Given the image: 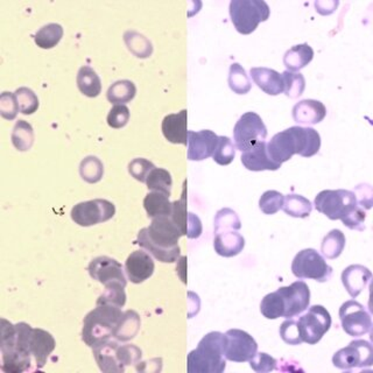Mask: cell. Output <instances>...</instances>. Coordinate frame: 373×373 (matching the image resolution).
<instances>
[{"label": "cell", "mask_w": 373, "mask_h": 373, "mask_svg": "<svg viewBox=\"0 0 373 373\" xmlns=\"http://www.w3.org/2000/svg\"><path fill=\"white\" fill-rule=\"evenodd\" d=\"M122 316V308L111 304H97L83 321V342L88 347L95 348L111 340Z\"/></svg>", "instance_id": "obj_5"}, {"label": "cell", "mask_w": 373, "mask_h": 373, "mask_svg": "<svg viewBox=\"0 0 373 373\" xmlns=\"http://www.w3.org/2000/svg\"><path fill=\"white\" fill-rule=\"evenodd\" d=\"M171 218L174 224L180 229L182 235L187 236L188 232L189 212L187 210V181L183 182V190L178 201L172 202Z\"/></svg>", "instance_id": "obj_37"}, {"label": "cell", "mask_w": 373, "mask_h": 373, "mask_svg": "<svg viewBox=\"0 0 373 373\" xmlns=\"http://www.w3.org/2000/svg\"><path fill=\"white\" fill-rule=\"evenodd\" d=\"M282 210L292 217L306 218L311 215L313 205L308 198L304 196L291 194V195L285 196Z\"/></svg>", "instance_id": "obj_36"}, {"label": "cell", "mask_w": 373, "mask_h": 373, "mask_svg": "<svg viewBox=\"0 0 373 373\" xmlns=\"http://www.w3.org/2000/svg\"><path fill=\"white\" fill-rule=\"evenodd\" d=\"M126 45L129 46V50L133 54H136L137 57H149L152 54V45L149 40L142 37L140 34L134 32H127L125 34Z\"/></svg>", "instance_id": "obj_44"}, {"label": "cell", "mask_w": 373, "mask_h": 373, "mask_svg": "<svg viewBox=\"0 0 373 373\" xmlns=\"http://www.w3.org/2000/svg\"><path fill=\"white\" fill-rule=\"evenodd\" d=\"M277 360L265 352H260V354L257 352V355L250 360V367L252 370L258 373L271 372L277 369Z\"/></svg>", "instance_id": "obj_53"}, {"label": "cell", "mask_w": 373, "mask_h": 373, "mask_svg": "<svg viewBox=\"0 0 373 373\" xmlns=\"http://www.w3.org/2000/svg\"><path fill=\"white\" fill-rule=\"evenodd\" d=\"M118 340H109L104 343L99 344L97 347L93 348V358L98 364L99 369L103 372H124L125 367H122L119 357Z\"/></svg>", "instance_id": "obj_19"}, {"label": "cell", "mask_w": 373, "mask_h": 373, "mask_svg": "<svg viewBox=\"0 0 373 373\" xmlns=\"http://www.w3.org/2000/svg\"><path fill=\"white\" fill-rule=\"evenodd\" d=\"M130 120V110L126 105H115L108 115V124L113 129H122Z\"/></svg>", "instance_id": "obj_50"}, {"label": "cell", "mask_w": 373, "mask_h": 373, "mask_svg": "<svg viewBox=\"0 0 373 373\" xmlns=\"http://www.w3.org/2000/svg\"><path fill=\"white\" fill-rule=\"evenodd\" d=\"M119 357L122 367L126 369L130 365H137L142 360V351L134 344H125L119 348Z\"/></svg>", "instance_id": "obj_52"}, {"label": "cell", "mask_w": 373, "mask_h": 373, "mask_svg": "<svg viewBox=\"0 0 373 373\" xmlns=\"http://www.w3.org/2000/svg\"><path fill=\"white\" fill-rule=\"evenodd\" d=\"M55 348H57V342L52 334L43 329L33 328L30 334V349L38 370L46 365L47 360L55 350Z\"/></svg>", "instance_id": "obj_20"}, {"label": "cell", "mask_w": 373, "mask_h": 373, "mask_svg": "<svg viewBox=\"0 0 373 373\" xmlns=\"http://www.w3.org/2000/svg\"><path fill=\"white\" fill-rule=\"evenodd\" d=\"M372 280V273L362 265H350L342 273V284L351 297H357Z\"/></svg>", "instance_id": "obj_24"}, {"label": "cell", "mask_w": 373, "mask_h": 373, "mask_svg": "<svg viewBox=\"0 0 373 373\" xmlns=\"http://www.w3.org/2000/svg\"><path fill=\"white\" fill-rule=\"evenodd\" d=\"M16 97H17L18 105H19V111L23 115H33L37 113L39 109V98L34 93L33 90L26 86L19 88L16 91Z\"/></svg>", "instance_id": "obj_41"}, {"label": "cell", "mask_w": 373, "mask_h": 373, "mask_svg": "<svg viewBox=\"0 0 373 373\" xmlns=\"http://www.w3.org/2000/svg\"><path fill=\"white\" fill-rule=\"evenodd\" d=\"M345 236L340 230H331L322 241L321 252L327 259H336L340 257L345 248Z\"/></svg>", "instance_id": "obj_35"}, {"label": "cell", "mask_w": 373, "mask_h": 373, "mask_svg": "<svg viewBox=\"0 0 373 373\" xmlns=\"http://www.w3.org/2000/svg\"><path fill=\"white\" fill-rule=\"evenodd\" d=\"M241 162L245 168L252 172L261 171H277L280 168V163L273 161L268 153V142H258L255 147L243 152Z\"/></svg>", "instance_id": "obj_21"}, {"label": "cell", "mask_w": 373, "mask_h": 373, "mask_svg": "<svg viewBox=\"0 0 373 373\" xmlns=\"http://www.w3.org/2000/svg\"><path fill=\"white\" fill-rule=\"evenodd\" d=\"M19 111L17 97L16 93H5L0 96V115L7 120H13L17 117Z\"/></svg>", "instance_id": "obj_48"}, {"label": "cell", "mask_w": 373, "mask_h": 373, "mask_svg": "<svg viewBox=\"0 0 373 373\" xmlns=\"http://www.w3.org/2000/svg\"><path fill=\"white\" fill-rule=\"evenodd\" d=\"M327 116V109L323 103L315 99H304L293 108V118L297 124L315 125Z\"/></svg>", "instance_id": "obj_23"}, {"label": "cell", "mask_w": 373, "mask_h": 373, "mask_svg": "<svg viewBox=\"0 0 373 373\" xmlns=\"http://www.w3.org/2000/svg\"><path fill=\"white\" fill-rule=\"evenodd\" d=\"M77 86L84 96L95 98L102 91V81L91 67L83 66L77 74Z\"/></svg>", "instance_id": "obj_29"}, {"label": "cell", "mask_w": 373, "mask_h": 373, "mask_svg": "<svg viewBox=\"0 0 373 373\" xmlns=\"http://www.w3.org/2000/svg\"><path fill=\"white\" fill-rule=\"evenodd\" d=\"M146 185L151 192H158L171 196L172 194L173 180L168 171L163 168H154L146 178Z\"/></svg>", "instance_id": "obj_34"}, {"label": "cell", "mask_w": 373, "mask_h": 373, "mask_svg": "<svg viewBox=\"0 0 373 373\" xmlns=\"http://www.w3.org/2000/svg\"><path fill=\"white\" fill-rule=\"evenodd\" d=\"M297 329L302 343H319L331 327V316L323 306H313L306 314L297 320Z\"/></svg>", "instance_id": "obj_9"}, {"label": "cell", "mask_w": 373, "mask_h": 373, "mask_svg": "<svg viewBox=\"0 0 373 373\" xmlns=\"http://www.w3.org/2000/svg\"><path fill=\"white\" fill-rule=\"evenodd\" d=\"M251 77L264 93L277 96L284 93L285 84L282 75L268 68H252Z\"/></svg>", "instance_id": "obj_25"}, {"label": "cell", "mask_w": 373, "mask_h": 373, "mask_svg": "<svg viewBox=\"0 0 373 373\" xmlns=\"http://www.w3.org/2000/svg\"><path fill=\"white\" fill-rule=\"evenodd\" d=\"M79 174L88 183H97L104 176V165L97 156H86L81 162Z\"/></svg>", "instance_id": "obj_39"}, {"label": "cell", "mask_w": 373, "mask_h": 373, "mask_svg": "<svg viewBox=\"0 0 373 373\" xmlns=\"http://www.w3.org/2000/svg\"><path fill=\"white\" fill-rule=\"evenodd\" d=\"M144 208L149 218L166 217L172 214V202L162 193L151 192L144 200Z\"/></svg>", "instance_id": "obj_30"}, {"label": "cell", "mask_w": 373, "mask_h": 373, "mask_svg": "<svg viewBox=\"0 0 373 373\" xmlns=\"http://www.w3.org/2000/svg\"><path fill=\"white\" fill-rule=\"evenodd\" d=\"M292 272L299 279L327 282L333 275V268L327 264L316 250L306 248L295 256L292 263Z\"/></svg>", "instance_id": "obj_8"}, {"label": "cell", "mask_w": 373, "mask_h": 373, "mask_svg": "<svg viewBox=\"0 0 373 373\" xmlns=\"http://www.w3.org/2000/svg\"><path fill=\"white\" fill-rule=\"evenodd\" d=\"M125 304V287L118 286V285L105 287V292L97 300V304H111V306H116L119 308L124 307Z\"/></svg>", "instance_id": "obj_47"}, {"label": "cell", "mask_w": 373, "mask_h": 373, "mask_svg": "<svg viewBox=\"0 0 373 373\" xmlns=\"http://www.w3.org/2000/svg\"><path fill=\"white\" fill-rule=\"evenodd\" d=\"M282 79H284L285 93L289 98H297L304 93V88H306V79L304 75L300 73H292L286 70L282 74Z\"/></svg>", "instance_id": "obj_43"}, {"label": "cell", "mask_w": 373, "mask_h": 373, "mask_svg": "<svg viewBox=\"0 0 373 373\" xmlns=\"http://www.w3.org/2000/svg\"><path fill=\"white\" fill-rule=\"evenodd\" d=\"M33 328L25 322L12 324L1 319V370L7 373L30 371L33 362L30 340Z\"/></svg>", "instance_id": "obj_1"}, {"label": "cell", "mask_w": 373, "mask_h": 373, "mask_svg": "<svg viewBox=\"0 0 373 373\" xmlns=\"http://www.w3.org/2000/svg\"><path fill=\"white\" fill-rule=\"evenodd\" d=\"M136 84L129 79H122L110 86L106 97L113 104L125 105L126 103L131 102L136 97Z\"/></svg>", "instance_id": "obj_31"}, {"label": "cell", "mask_w": 373, "mask_h": 373, "mask_svg": "<svg viewBox=\"0 0 373 373\" xmlns=\"http://www.w3.org/2000/svg\"><path fill=\"white\" fill-rule=\"evenodd\" d=\"M340 323L349 336L360 337L372 329L371 315L363 304L355 300L344 302L340 308Z\"/></svg>", "instance_id": "obj_14"}, {"label": "cell", "mask_w": 373, "mask_h": 373, "mask_svg": "<svg viewBox=\"0 0 373 373\" xmlns=\"http://www.w3.org/2000/svg\"><path fill=\"white\" fill-rule=\"evenodd\" d=\"M116 214V207L113 202L108 200H91V201L81 202L71 209L70 216L79 226H93V225L104 223L111 219Z\"/></svg>", "instance_id": "obj_11"}, {"label": "cell", "mask_w": 373, "mask_h": 373, "mask_svg": "<svg viewBox=\"0 0 373 373\" xmlns=\"http://www.w3.org/2000/svg\"><path fill=\"white\" fill-rule=\"evenodd\" d=\"M224 334L212 331L205 335L197 349L190 351L187 358L188 373H222L226 367L223 352Z\"/></svg>", "instance_id": "obj_6"}, {"label": "cell", "mask_w": 373, "mask_h": 373, "mask_svg": "<svg viewBox=\"0 0 373 373\" xmlns=\"http://www.w3.org/2000/svg\"><path fill=\"white\" fill-rule=\"evenodd\" d=\"M202 234V223L200 221V218L193 214V212H189V219H188V232H187V237L190 238V239H195V238L200 237Z\"/></svg>", "instance_id": "obj_55"}, {"label": "cell", "mask_w": 373, "mask_h": 373, "mask_svg": "<svg viewBox=\"0 0 373 373\" xmlns=\"http://www.w3.org/2000/svg\"><path fill=\"white\" fill-rule=\"evenodd\" d=\"M142 327V320L134 311H126L117 324L113 338L118 342H129L138 335Z\"/></svg>", "instance_id": "obj_28"}, {"label": "cell", "mask_w": 373, "mask_h": 373, "mask_svg": "<svg viewBox=\"0 0 373 373\" xmlns=\"http://www.w3.org/2000/svg\"><path fill=\"white\" fill-rule=\"evenodd\" d=\"M154 268L152 257L144 250L132 252L125 263V273L132 284H142L149 279L154 273Z\"/></svg>", "instance_id": "obj_18"}, {"label": "cell", "mask_w": 373, "mask_h": 373, "mask_svg": "<svg viewBox=\"0 0 373 373\" xmlns=\"http://www.w3.org/2000/svg\"><path fill=\"white\" fill-rule=\"evenodd\" d=\"M12 144L19 152H27L34 144L33 127L26 120H18L12 132Z\"/></svg>", "instance_id": "obj_32"}, {"label": "cell", "mask_w": 373, "mask_h": 373, "mask_svg": "<svg viewBox=\"0 0 373 373\" xmlns=\"http://www.w3.org/2000/svg\"><path fill=\"white\" fill-rule=\"evenodd\" d=\"M218 144V136L210 130L200 132H188V159L190 161H202L214 156Z\"/></svg>", "instance_id": "obj_17"}, {"label": "cell", "mask_w": 373, "mask_h": 373, "mask_svg": "<svg viewBox=\"0 0 373 373\" xmlns=\"http://www.w3.org/2000/svg\"><path fill=\"white\" fill-rule=\"evenodd\" d=\"M63 37V28L59 23H48L38 30L34 41L42 50H52Z\"/></svg>", "instance_id": "obj_33"}, {"label": "cell", "mask_w": 373, "mask_h": 373, "mask_svg": "<svg viewBox=\"0 0 373 373\" xmlns=\"http://www.w3.org/2000/svg\"><path fill=\"white\" fill-rule=\"evenodd\" d=\"M314 57V50L308 43H302L297 46L292 47L287 50L284 57V64L288 71H299L304 67L308 66Z\"/></svg>", "instance_id": "obj_27"}, {"label": "cell", "mask_w": 373, "mask_h": 373, "mask_svg": "<svg viewBox=\"0 0 373 373\" xmlns=\"http://www.w3.org/2000/svg\"><path fill=\"white\" fill-rule=\"evenodd\" d=\"M282 304V317L292 319L302 314L311 304V289L304 281H295L291 286L277 289Z\"/></svg>", "instance_id": "obj_15"}, {"label": "cell", "mask_w": 373, "mask_h": 373, "mask_svg": "<svg viewBox=\"0 0 373 373\" xmlns=\"http://www.w3.org/2000/svg\"><path fill=\"white\" fill-rule=\"evenodd\" d=\"M280 336L285 343L289 344V345H300L302 343L299 329H297V320H294L293 317L287 319L284 323L281 324Z\"/></svg>", "instance_id": "obj_51"}, {"label": "cell", "mask_w": 373, "mask_h": 373, "mask_svg": "<svg viewBox=\"0 0 373 373\" xmlns=\"http://www.w3.org/2000/svg\"><path fill=\"white\" fill-rule=\"evenodd\" d=\"M333 364L340 370L372 367V345L367 340H352L348 347L337 351L333 357Z\"/></svg>", "instance_id": "obj_13"}, {"label": "cell", "mask_w": 373, "mask_h": 373, "mask_svg": "<svg viewBox=\"0 0 373 373\" xmlns=\"http://www.w3.org/2000/svg\"><path fill=\"white\" fill-rule=\"evenodd\" d=\"M241 219L232 209H221L216 214L215 219H214V230H215L216 235L223 234V232L237 231V230H241Z\"/></svg>", "instance_id": "obj_38"}, {"label": "cell", "mask_w": 373, "mask_h": 373, "mask_svg": "<svg viewBox=\"0 0 373 373\" xmlns=\"http://www.w3.org/2000/svg\"><path fill=\"white\" fill-rule=\"evenodd\" d=\"M268 129L263 119L256 113H246L239 118L234 129L236 147L241 152H246L255 147L258 142H265Z\"/></svg>", "instance_id": "obj_10"}, {"label": "cell", "mask_w": 373, "mask_h": 373, "mask_svg": "<svg viewBox=\"0 0 373 373\" xmlns=\"http://www.w3.org/2000/svg\"><path fill=\"white\" fill-rule=\"evenodd\" d=\"M261 314L268 320H277L279 317H282V304H281L280 295L277 292H273L263 299L260 304Z\"/></svg>", "instance_id": "obj_45"}, {"label": "cell", "mask_w": 373, "mask_h": 373, "mask_svg": "<svg viewBox=\"0 0 373 373\" xmlns=\"http://www.w3.org/2000/svg\"><path fill=\"white\" fill-rule=\"evenodd\" d=\"M236 156L235 146L228 137H218L217 147L214 152V161L218 165L228 166L234 161Z\"/></svg>", "instance_id": "obj_42"}, {"label": "cell", "mask_w": 373, "mask_h": 373, "mask_svg": "<svg viewBox=\"0 0 373 373\" xmlns=\"http://www.w3.org/2000/svg\"><path fill=\"white\" fill-rule=\"evenodd\" d=\"M187 110L181 113H172L162 120V133L169 142L176 145L188 144V130H187Z\"/></svg>", "instance_id": "obj_22"}, {"label": "cell", "mask_w": 373, "mask_h": 373, "mask_svg": "<svg viewBox=\"0 0 373 373\" xmlns=\"http://www.w3.org/2000/svg\"><path fill=\"white\" fill-rule=\"evenodd\" d=\"M317 212L331 221L340 219L351 230L363 231L367 214L357 203L356 196L350 190H323L317 194L314 201Z\"/></svg>", "instance_id": "obj_4"}, {"label": "cell", "mask_w": 373, "mask_h": 373, "mask_svg": "<svg viewBox=\"0 0 373 373\" xmlns=\"http://www.w3.org/2000/svg\"><path fill=\"white\" fill-rule=\"evenodd\" d=\"M214 248L217 255L231 258L239 255L245 248V239L236 231L223 232L216 235Z\"/></svg>", "instance_id": "obj_26"}, {"label": "cell", "mask_w": 373, "mask_h": 373, "mask_svg": "<svg viewBox=\"0 0 373 373\" xmlns=\"http://www.w3.org/2000/svg\"><path fill=\"white\" fill-rule=\"evenodd\" d=\"M156 168L153 162L144 158H137L129 163V173L137 181L145 183L146 178L149 176L152 169Z\"/></svg>", "instance_id": "obj_49"}, {"label": "cell", "mask_w": 373, "mask_h": 373, "mask_svg": "<svg viewBox=\"0 0 373 373\" xmlns=\"http://www.w3.org/2000/svg\"><path fill=\"white\" fill-rule=\"evenodd\" d=\"M182 236L171 216L158 217L152 219L149 228L139 231L137 244L159 261L172 264L178 261L181 255L178 241Z\"/></svg>", "instance_id": "obj_2"}, {"label": "cell", "mask_w": 373, "mask_h": 373, "mask_svg": "<svg viewBox=\"0 0 373 373\" xmlns=\"http://www.w3.org/2000/svg\"><path fill=\"white\" fill-rule=\"evenodd\" d=\"M285 196L277 190H268L261 195L259 208L265 215H275L284 205Z\"/></svg>", "instance_id": "obj_46"}, {"label": "cell", "mask_w": 373, "mask_h": 373, "mask_svg": "<svg viewBox=\"0 0 373 373\" xmlns=\"http://www.w3.org/2000/svg\"><path fill=\"white\" fill-rule=\"evenodd\" d=\"M88 271L93 280L98 281L105 287L116 286V285L126 287L127 285L125 271L122 264L113 258L106 257V256L95 258L90 261Z\"/></svg>", "instance_id": "obj_16"}, {"label": "cell", "mask_w": 373, "mask_h": 373, "mask_svg": "<svg viewBox=\"0 0 373 373\" xmlns=\"http://www.w3.org/2000/svg\"><path fill=\"white\" fill-rule=\"evenodd\" d=\"M229 86L237 95H245L251 90V82L239 63H234L229 71Z\"/></svg>", "instance_id": "obj_40"}, {"label": "cell", "mask_w": 373, "mask_h": 373, "mask_svg": "<svg viewBox=\"0 0 373 373\" xmlns=\"http://www.w3.org/2000/svg\"><path fill=\"white\" fill-rule=\"evenodd\" d=\"M321 137L316 130L302 126H293L277 133L268 144L270 158L282 165L294 154L311 158L319 153Z\"/></svg>", "instance_id": "obj_3"}, {"label": "cell", "mask_w": 373, "mask_h": 373, "mask_svg": "<svg viewBox=\"0 0 373 373\" xmlns=\"http://www.w3.org/2000/svg\"><path fill=\"white\" fill-rule=\"evenodd\" d=\"M355 196H356L357 203L360 208L371 209L373 203V193L370 185H357L355 189Z\"/></svg>", "instance_id": "obj_54"}, {"label": "cell", "mask_w": 373, "mask_h": 373, "mask_svg": "<svg viewBox=\"0 0 373 373\" xmlns=\"http://www.w3.org/2000/svg\"><path fill=\"white\" fill-rule=\"evenodd\" d=\"M223 352L225 360L235 363L250 362L258 352V344L255 338L246 331L231 329L224 334Z\"/></svg>", "instance_id": "obj_12"}, {"label": "cell", "mask_w": 373, "mask_h": 373, "mask_svg": "<svg viewBox=\"0 0 373 373\" xmlns=\"http://www.w3.org/2000/svg\"><path fill=\"white\" fill-rule=\"evenodd\" d=\"M271 10L263 0H232L230 17L237 32L244 35L255 32L258 25L270 18Z\"/></svg>", "instance_id": "obj_7"}]
</instances>
